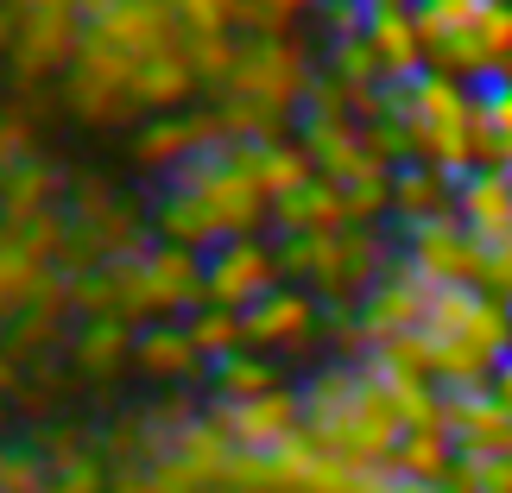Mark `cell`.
Returning a JSON list of instances; mask_svg holds the SVG:
<instances>
[{"instance_id":"obj_1","label":"cell","mask_w":512,"mask_h":493,"mask_svg":"<svg viewBox=\"0 0 512 493\" xmlns=\"http://www.w3.org/2000/svg\"><path fill=\"white\" fill-rule=\"evenodd\" d=\"M266 215H272V196L260 190L247 152L228 140L215 152H190L171 171V196L159 203V234L171 247L215 253L234 234H260Z\"/></svg>"},{"instance_id":"obj_2","label":"cell","mask_w":512,"mask_h":493,"mask_svg":"<svg viewBox=\"0 0 512 493\" xmlns=\"http://www.w3.org/2000/svg\"><path fill=\"white\" fill-rule=\"evenodd\" d=\"M304 399V437L323 449V456H336L348 468H373V462H392V449H399L405 424L392 399L380 386L367 380V367H329L310 380Z\"/></svg>"},{"instance_id":"obj_3","label":"cell","mask_w":512,"mask_h":493,"mask_svg":"<svg viewBox=\"0 0 512 493\" xmlns=\"http://www.w3.org/2000/svg\"><path fill=\"white\" fill-rule=\"evenodd\" d=\"M424 64L462 83L512 76V0H411Z\"/></svg>"},{"instance_id":"obj_4","label":"cell","mask_w":512,"mask_h":493,"mask_svg":"<svg viewBox=\"0 0 512 493\" xmlns=\"http://www.w3.org/2000/svg\"><path fill=\"white\" fill-rule=\"evenodd\" d=\"M279 266L285 272H298L304 285H317L323 298H354V291H367L380 285V241L361 228V222H348V228H329V234H285L279 241Z\"/></svg>"},{"instance_id":"obj_5","label":"cell","mask_w":512,"mask_h":493,"mask_svg":"<svg viewBox=\"0 0 512 493\" xmlns=\"http://www.w3.org/2000/svg\"><path fill=\"white\" fill-rule=\"evenodd\" d=\"M310 57L291 32H260L234 51V70L222 83V102H247V108H266V114H298L304 95H310Z\"/></svg>"},{"instance_id":"obj_6","label":"cell","mask_w":512,"mask_h":493,"mask_svg":"<svg viewBox=\"0 0 512 493\" xmlns=\"http://www.w3.org/2000/svg\"><path fill=\"white\" fill-rule=\"evenodd\" d=\"M83 38H95V45L114 51V57H127L133 76H140V64H152V57L190 45V32H184V19H177L171 0H114V7L89 13Z\"/></svg>"},{"instance_id":"obj_7","label":"cell","mask_w":512,"mask_h":493,"mask_svg":"<svg viewBox=\"0 0 512 493\" xmlns=\"http://www.w3.org/2000/svg\"><path fill=\"white\" fill-rule=\"evenodd\" d=\"M279 272V247H266L260 234H234L215 253H203V304L253 310L266 291H279Z\"/></svg>"},{"instance_id":"obj_8","label":"cell","mask_w":512,"mask_h":493,"mask_svg":"<svg viewBox=\"0 0 512 493\" xmlns=\"http://www.w3.org/2000/svg\"><path fill=\"white\" fill-rule=\"evenodd\" d=\"M222 418V430L234 437V449H272V443H285V437H298L304 430V399L298 392H260V399H241V405H222L215 411Z\"/></svg>"},{"instance_id":"obj_9","label":"cell","mask_w":512,"mask_h":493,"mask_svg":"<svg viewBox=\"0 0 512 493\" xmlns=\"http://www.w3.org/2000/svg\"><path fill=\"white\" fill-rule=\"evenodd\" d=\"M241 329H247V348H298L317 329V304H310V291L279 285L253 310H241Z\"/></svg>"},{"instance_id":"obj_10","label":"cell","mask_w":512,"mask_h":493,"mask_svg":"<svg viewBox=\"0 0 512 493\" xmlns=\"http://www.w3.org/2000/svg\"><path fill=\"white\" fill-rule=\"evenodd\" d=\"M367 45H373V57H380L386 83L424 76V45H418V19H411V7H367Z\"/></svg>"},{"instance_id":"obj_11","label":"cell","mask_w":512,"mask_h":493,"mask_svg":"<svg viewBox=\"0 0 512 493\" xmlns=\"http://www.w3.org/2000/svg\"><path fill=\"white\" fill-rule=\"evenodd\" d=\"M354 215H348V190L342 184H329V177L317 171L304 190H291L272 203V228L279 234H329V228H348Z\"/></svg>"},{"instance_id":"obj_12","label":"cell","mask_w":512,"mask_h":493,"mask_svg":"<svg viewBox=\"0 0 512 493\" xmlns=\"http://www.w3.org/2000/svg\"><path fill=\"white\" fill-rule=\"evenodd\" d=\"M51 196H57V171L38 165V159H19L0 171V228H32L51 215Z\"/></svg>"},{"instance_id":"obj_13","label":"cell","mask_w":512,"mask_h":493,"mask_svg":"<svg viewBox=\"0 0 512 493\" xmlns=\"http://www.w3.org/2000/svg\"><path fill=\"white\" fill-rule=\"evenodd\" d=\"M392 209L405 215V222H424V215H443V209H456V184H449V171L437 165H399L392 171Z\"/></svg>"},{"instance_id":"obj_14","label":"cell","mask_w":512,"mask_h":493,"mask_svg":"<svg viewBox=\"0 0 512 493\" xmlns=\"http://www.w3.org/2000/svg\"><path fill=\"white\" fill-rule=\"evenodd\" d=\"M475 95H481V159L512 171V76H494Z\"/></svg>"},{"instance_id":"obj_15","label":"cell","mask_w":512,"mask_h":493,"mask_svg":"<svg viewBox=\"0 0 512 493\" xmlns=\"http://www.w3.org/2000/svg\"><path fill=\"white\" fill-rule=\"evenodd\" d=\"M184 329H190V342H196V354L215 367V361H228V354H241L247 348V329H241V310H222V304H196L190 317H184Z\"/></svg>"},{"instance_id":"obj_16","label":"cell","mask_w":512,"mask_h":493,"mask_svg":"<svg viewBox=\"0 0 512 493\" xmlns=\"http://www.w3.org/2000/svg\"><path fill=\"white\" fill-rule=\"evenodd\" d=\"M133 348H140V367H152V373H196L203 367V354H196L184 323H152L133 335Z\"/></svg>"},{"instance_id":"obj_17","label":"cell","mask_w":512,"mask_h":493,"mask_svg":"<svg viewBox=\"0 0 512 493\" xmlns=\"http://www.w3.org/2000/svg\"><path fill=\"white\" fill-rule=\"evenodd\" d=\"M215 386H222L228 405H241V399H260V392H272V386H279V373H272L266 354L241 348V354H228V361H215Z\"/></svg>"},{"instance_id":"obj_18","label":"cell","mask_w":512,"mask_h":493,"mask_svg":"<svg viewBox=\"0 0 512 493\" xmlns=\"http://www.w3.org/2000/svg\"><path fill=\"white\" fill-rule=\"evenodd\" d=\"M121 348H127V317H95L83 335H76V354H83L89 367L121 361Z\"/></svg>"},{"instance_id":"obj_19","label":"cell","mask_w":512,"mask_h":493,"mask_svg":"<svg viewBox=\"0 0 512 493\" xmlns=\"http://www.w3.org/2000/svg\"><path fill=\"white\" fill-rule=\"evenodd\" d=\"M234 32H215V38H190V64H196V76H203V83H215L222 89L228 83V70H234Z\"/></svg>"},{"instance_id":"obj_20","label":"cell","mask_w":512,"mask_h":493,"mask_svg":"<svg viewBox=\"0 0 512 493\" xmlns=\"http://www.w3.org/2000/svg\"><path fill=\"white\" fill-rule=\"evenodd\" d=\"M51 475L38 456H0V493H45Z\"/></svg>"},{"instance_id":"obj_21","label":"cell","mask_w":512,"mask_h":493,"mask_svg":"<svg viewBox=\"0 0 512 493\" xmlns=\"http://www.w3.org/2000/svg\"><path fill=\"white\" fill-rule=\"evenodd\" d=\"M102 487H108V481H102V468H95L89 456H64L45 493H102Z\"/></svg>"},{"instance_id":"obj_22","label":"cell","mask_w":512,"mask_h":493,"mask_svg":"<svg viewBox=\"0 0 512 493\" xmlns=\"http://www.w3.org/2000/svg\"><path fill=\"white\" fill-rule=\"evenodd\" d=\"M45 7H76V0H13V13H45Z\"/></svg>"},{"instance_id":"obj_23","label":"cell","mask_w":512,"mask_h":493,"mask_svg":"<svg viewBox=\"0 0 512 493\" xmlns=\"http://www.w3.org/2000/svg\"><path fill=\"white\" fill-rule=\"evenodd\" d=\"M76 7H83V13H102V7H114V0H76Z\"/></svg>"},{"instance_id":"obj_24","label":"cell","mask_w":512,"mask_h":493,"mask_svg":"<svg viewBox=\"0 0 512 493\" xmlns=\"http://www.w3.org/2000/svg\"><path fill=\"white\" fill-rule=\"evenodd\" d=\"M367 7H411V0H367Z\"/></svg>"}]
</instances>
